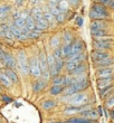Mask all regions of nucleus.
Listing matches in <instances>:
<instances>
[{"instance_id": "nucleus-31", "label": "nucleus", "mask_w": 114, "mask_h": 123, "mask_svg": "<svg viewBox=\"0 0 114 123\" xmlns=\"http://www.w3.org/2000/svg\"><path fill=\"white\" fill-rule=\"evenodd\" d=\"M44 17H45V19L47 20V23L48 24H53V23H55V16L53 15L50 11H45L44 12Z\"/></svg>"}, {"instance_id": "nucleus-14", "label": "nucleus", "mask_w": 114, "mask_h": 123, "mask_svg": "<svg viewBox=\"0 0 114 123\" xmlns=\"http://www.w3.org/2000/svg\"><path fill=\"white\" fill-rule=\"evenodd\" d=\"M79 113L83 117H87V119H91V120H97L98 117H100L97 110H94V109H88V110L82 111Z\"/></svg>"}, {"instance_id": "nucleus-13", "label": "nucleus", "mask_w": 114, "mask_h": 123, "mask_svg": "<svg viewBox=\"0 0 114 123\" xmlns=\"http://www.w3.org/2000/svg\"><path fill=\"white\" fill-rule=\"evenodd\" d=\"M94 63V66L96 68H103V67H110L114 64V58L112 57H108V58L101 59V61L97 62H93Z\"/></svg>"}, {"instance_id": "nucleus-36", "label": "nucleus", "mask_w": 114, "mask_h": 123, "mask_svg": "<svg viewBox=\"0 0 114 123\" xmlns=\"http://www.w3.org/2000/svg\"><path fill=\"white\" fill-rule=\"evenodd\" d=\"M53 55H54V58H55V61H57V59H62V58H63L62 47H58V48H55V50H54V53H53Z\"/></svg>"}, {"instance_id": "nucleus-25", "label": "nucleus", "mask_w": 114, "mask_h": 123, "mask_svg": "<svg viewBox=\"0 0 114 123\" xmlns=\"http://www.w3.org/2000/svg\"><path fill=\"white\" fill-rule=\"evenodd\" d=\"M63 91H64V86H63V85H53L52 87H50L49 93L52 94V95H58V94H60Z\"/></svg>"}, {"instance_id": "nucleus-50", "label": "nucleus", "mask_w": 114, "mask_h": 123, "mask_svg": "<svg viewBox=\"0 0 114 123\" xmlns=\"http://www.w3.org/2000/svg\"><path fill=\"white\" fill-rule=\"evenodd\" d=\"M110 117H111L112 120H114V109H112L111 112H110Z\"/></svg>"}, {"instance_id": "nucleus-27", "label": "nucleus", "mask_w": 114, "mask_h": 123, "mask_svg": "<svg viewBox=\"0 0 114 123\" xmlns=\"http://www.w3.org/2000/svg\"><path fill=\"white\" fill-rule=\"evenodd\" d=\"M62 52H63V56L68 58L69 54L72 52V43L71 44H64V46L62 47Z\"/></svg>"}, {"instance_id": "nucleus-44", "label": "nucleus", "mask_w": 114, "mask_h": 123, "mask_svg": "<svg viewBox=\"0 0 114 123\" xmlns=\"http://www.w3.org/2000/svg\"><path fill=\"white\" fill-rule=\"evenodd\" d=\"M75 23H76V25H77L78 27H82V25H83V18L82 17H76V19H75Z\"/></svg>"}, {"instance_id": "nucleus-24", "label": "nucleus", "mask_w": 114, "mask_h": 123, "mask_svg": "<svg viewBox=\"0 0 114 123\" xmlns=\"http://www.w3.org/2000/svg\"><path fill=\"white\" fill-rule=\"evenodd\" d=\"M49 45L54 49L58 48L59 46H60V38H59L58 36H52L50 39H49Z\"/></svg>"}, {"instance_id": "nucleus-12", "label": "nucleus", "mask_w": 114, "mask_h": 123, "mask_svg": "<svg viewBox=\"0 0 114 123\" xmlns=\"http://www.w3.org/2000/svg\"><path fill=\"white\" fill-rule=\"evenodd\" d=\"M114 74V69L110 66V67H103V68H98L96 72V76L98 78H103V77H110L113 76Z\"/></svg>"}, {"instance_id": "nucleus-51", "label": "nucleus", "mask_w": 114, "mask_h": 123, "mask_svg": "<svg viewBox=\"0 0 114 123\" xmlns=\"http://www.w3.org/2000/svg\"><path fill=\"white\" fill-rule=\"evenodd\" d=\"M3 54H5V52H3L2 49L0 48V61H1V59H2V56H3Z\"/></svg>"}, {"instance_id": "nucleus-39", "label": "nucleus", "mask_w": 114, "mask_h": 123, "mask_svg": "<svg viewBox=\"0 0 114 123\" xmlns=\"http://www.w3.org/2000/svg\"><path fill=\"white\" fill-rule=\"evenodd\" d=\"M63 82H64V77L62 76H56L53 78V85H63Z\"/></svg>"}, {"instance_id": "nucleus-9", "label": "nucleus", "mask_w": 114, "mask_h": 123, "mask_svg": "<svg viewBox=\"0 0 114 123\" xmlns=\"http://www.w3.org/2000/svg\"><path fill=\"white\" fill-rule=\"evenodd\" d=\"M108 57H111V55L108 54L106 50H100V49H94L93 52L91 53V58L93 62H97L101 61V59L108 58Z\"/></svg>"}, {"instance_id": "nucleus-6", "label": "nucleus", "mask_w": 114, "mask_h": 123, "mask_svg": "<svg viewBox=\"0 0 114 123\" xmlns=\"http://www.w3.org/2000/svg\"><path fill=\"white\" fill-rule=\"evenodd\" d=\"M28 64H29V73L30 74L33 75L34 77H40V76H42V71H40V67H39L37 57H31L30 61L28 62Z\"/></svg>"}, {"instance_id": "nucleus-40", "label": "nucleus", "mask_w": 114, "mask_h": 123, "mask_svg": "<svg viewBox=\"0 0 114 123\" xmlns=\"http://www.w3.org/2000/svg\"><path fill=\"white\" fill-rule=\"evenodd\" d=\"M49 9V11H50V12L53 13V15H54V16H57V15H58V13H60L62 12V11H60V9H59V7L58 6H55V7H52V8H48Z\"/></svg>"}, {"instance_id": "nucleus-53", "label": "nucleus", "mask_w": 114, "mask_h": 123, "mask_svg": "<svg viewBox=\"0 0 114 123\" xmlns=\"http://www.w3.org/2000/svg\"><path fill=\"white\" fill-rule=\"evenodd\" d=\"M48 123H64V122H62V121H50Z\"/></svg>"}, {"instance_id": "nucleus-45", "label": "nucleus", "mask_w": 114, "mask_h": 123, "mask_svg": "<svg viewBox=\"0 0 114 123\" xmlns=\"http://www.w3.org/2000/svg\"><path fill=\"white\" fill-rule=\"evenodd\" d=\"M55 6H58V2L56 0H49L48 1V8H52V7H55Z\"/></svg>"}, {"instance_id": "nucleus-2", "label": "nucleus", "mask_w": 114, "mask_h": 123, "mask_svg": "<svg viewBox=\"0 0 114 123\" xmlns=\"http://www.w3.org/2000/svg\"><path fill=\"white\" fill-rule=\"evenodd\" d=\"M31 16L34 17V19H35V24H36L37 27L42 28V30H45V29L48 28L49 24L47 23V20L45 19V17H44V12L42 11V9H40L39 7H35V8L31 10Z\"/></svg>"}, {"instance_id": "nucleus-17", "label": "nucleus", "mask_w": 114, "mask_h": 123, "mask_svg": "<svg viewBox=\"0 0 114 123\" xmlns=\"http://www.w3.org/2000/svg\"><path fill=\"white\" fill-rule=\"evenodd\" d=\"M86 69H87V67H86V65H85L84 62H83V63H81L79 65H77L74 69H72L69 73H71L72 76H79V75H84Z\"/></svg>"}, {"instance_id": "nucleus-4", "label": "nucleus", "mask_w": 114, "mask_h": 123, "mask_svg": "<svg viewBox=\"0 0 114 123\" xmlns=\"http://www.w3.org/2000/svg\"><path fill=\"white\" fill-rule=\"evenodd\" d=\"M17 64H18V68L19 72L24 76L29 74V64H28V59H27L26 53L24 50H20L17 55Z\"/></svg>"}, {"instance_id": "nucleus-43", "label": "nucleus", "mask_w": 114, "mask_h": 123, "mask_svg": "<svg viewBox=\"0 0 114 123\" xmlns=\"http://www.w3.org/2000/svg\"><path fill=\"white\" fill-rule=\"evenodd\" d=\"M38 36H39V34H37L36 31H29V34H28V38H31V39H36V38H38Z\"/></svg>"}, {"instance_id": "nucleus-46", "label": "nucleus", "mask_w": 114, "mask_h": 123, "mask_svg": "<svg viewBox=\"0 0 114 123\" xmlns=\"http://www.w3.org/2000/svg\"><path fill=\"white\" fill-rule=\"evenodd\" d=\"M2 101L5 103H10V102H12V98L10 96H7V95H3L2 96Z\"/></svg>"}, {"instance_id": "nucleus-37", "label": "nucleus", "mask_w": 114, "mask_h": 123, "mask_svg": "<svg viewBox=\"0 0 114 123\" xmlns=\"http://www.w3.org/2000/svg\"><path fill=\"white\" fill-rule=\"evenodd\" d=\"M46 59H47L48 68L55 64V58H54V55H53V54H48V55H46Z\"/></svg>"}, {"instance_id": "nucleus-18", "label": "nucleus", "mask_w": 114, "mask_h": 123, "mask_svg": "<svg viewBox=\"0 0 114 123\" xmlns=\"http://www.w3.org/2000/svg\"><path fill=\"white\" fill-rule=\"evenodd\" d=\"M38 64H39V67H40V71L42 72H45L48 69V65H47V59H46V54L45 53H40L38 56Z\"/></svg>"}, {"instance_id": "nucleus-29", "label": "nucleus", "mask_w": 114, "mask_h": 123, "mask_svg": "<svg viewBox=\"0 0 114 123\" xmlns=\"http://www.w3.org/2000/svg\"><path fill=\"white\" fill-rule=\"evenodd\" d=\"M10 7L9 6H0V19L6 18L7 15L9 13Z\"/></svg>"}, {"instance_id": "nucleus-48", "label": "nucleus", "mask_w": 114, "mask_h": 123, "mask_svg": "<svg viewBox=\"0 0 114 123\" xmlns=\"http://www.w3.org/2000/svg\"><path fill=\"white\" fill-rule=\"evenodd\" d=\"M111 0H98V2L102 3V5H104V6H108V3H110Z\"/></svg>"}, {"instance_id": "nucleus-52", "label": "nucleus", "mask_w": 114, "mask_h": 123, "mask_svg": "<svg viewBox=\"0 0 114 123\" xmlns=\"http://www.w3.org/2000/svg\"><path fill=\"white\" fill-rule=\"evenodd\" d=\"M16 3L18 6H20V5H23V0H16Z\"/></svg>"}, {"instance_id": "nucleus-41", "label": "nucleus", "mask_w": 114, "mask_h": 123, "mask_svg": "<svg viewBox=\"0 0 114 123\" xmlns=\"http://www.w3.org/2000/svg\"><path fill=\"white\" fill-rule=\"evenodd\" d=\"M19 31L21 32L23 35H25V36H26L27 38H28V34H29V31H30V30L28 29V28H27V26H26V25H25V26H23V27H20V28H19Z\"/></svg>"}, {"instance_id": "nucleus-21", "label": "nucleus", "mask_w": 114, "mask_h": 123, "mask_svg": "<svg viewBox=\"0 0 114 123\" xmlns=\"http://www.w3.org/2000/svg\"><path fill=\"white\" fill-rule=\"evenodd\" d=\"M92 34V37L93 39H97V38H101V37H105V36H108V32L106 29H101V30H93L91 31Z\"/></svg>"}, {"instance_id": "nucleus-5", "label": "nucleus", "mask_w": 114, "mask_h": 123, "mask_svg": "<svg viewBox=\"0 0 114 123\" xmlns=\"http://www.w3.org/2000/svg\"><path fill=\"white\" fill-rule=\"evenodd\" d=\"M85 58H86V55H85V53H83V52L79 53L78 55L74 56V57L68 58V61L66 62V69L68 72H71L72 69H74L77 65L83 63V62L85 61Z\"/></svg>"}, {"instance_id": "nucleus-16", "label": "nucleus", "mask_w": 114, "mask_h": 123, "mask_svg": "<svg viewBox=\"0 0 114 123\" xmlns=\"http://www.w3.org/2000/svg\"><path fill=\"white\" fill-rule=\"evenodd\" d=\"M113 81H114V77H113V76H110V77L98 78V81H97V87L100 88V90H102V88H104V87H108V86L112 85Z\"/></svg>"}, {"instance_id": "nucleus-30", "label": "nucleus", "mask_w": 114, "mask_h": 123, "mask_svg": "<svg viewBox=\"0 0 114 123\" xmlns=\"http://www.w3.org/2000/svg\"><path fill=\"white\" fill-rule=\"evenodd\" d=\"M64 61H63V58L62 59H57V61H55V64H54V67H55V69H56V72L57 73H60L62 72V69H63V67H64Z\"/></svg>"}, {"instance_id": "nucleus-33", "label": "nucleus", "mask_w": 114, "mask_h": 123, "mask_svg": "<svg viewBox=\"0 0 114 123\" xmlns=\"http://www.w3.org/2000/svg\"><path fill=\"white\" fill-rule=\"evenodd\" d=\"M58 7H59V9H60L62 12H67V10H68V1H66V0L59 1Z\"/></svg>"}, {"instance_id": "nucleus-8", "label": "nucleus", "mask_w": 114, "mask_h": 123, "mask_svg": "<svg viewBox=\"0 0 114 123\" xmlns=\"http://www.w3.org/2000/svg\"><path fill=\"white\" fill-rule=\"evenodd\" d=\"M83 50H84V43L82 42V40H75L74 43H72V52L69 54L68 58L78 55V54L82 53Z\"/></svg>"}, {"instance_id": "nucleus-34", "label": "nucleus", "mask_w": 114, "mask_h": 123, "mask_svg": "<svg viewBox=\"0 0 114 123\" xmlns=\"http://www.w3.org/2000/svg\"><path fill=\"white\" fill-rule=\"evenodd\" d=\"M63 40H64V44H71V43H73V35L69 31L64 32Z\"/></svg>"}, {"instance_id": "nucleus-56", "label": "nucleus", "mask_w": 114, "mask_h": 123, "mask_svg": "<svg viewBox=\"0 0 114 123\" xmlns=\"http://www.w3.org/2000/svg\"><path fill=\"white\" fill-rule=\"evenodd\" d=\"M0 92H1V86H0Z\"/></svg>"}, {"instance_id": "nucleus-38", "label": "nucleus", "mask_w": 114, "mask_h": 123, "mask_svg": "<svg viewBox=\"0 0 114 123\" xmlns=\"http://www.w3.org/2000/svg\"><path fill=\"white\" fill-rule=\"evenodd\" d=\"M65 19H66V12H60V13H58L57 16H56V21L57 23H64L65 21Z\"/></svg>"}, {"instance_id": "nucleus-49", "label": "nucleus", "mask_w": 114, "mask_h": 123, "mask_svg": "<svg viewBox=\"0 0 114 123\" xmlns=\"http://www.w3.org/2000/svg\"><path fill=\"white\" fill-rule=\"evenodd\" d=\"M108 6L110 7V8H111V9L114 11V0H111V1H110V3H108Z\"/></svg>"}, {"instance_id": "nucleus-32", "label": "nucleus", "mask_w": 114, "mask_h": 123, "mask_svg": "<svg viewBox=\"0 0 114 123\" xmlns=\"http://www.w3.org/2000/svg\"><path fill=\"white\" fill-rule=\"evenodd\" d=\"M55 105H56L55 101L47 100V101H45V102L42 103V109H45V110H50V109H53Z\"/></svg>"}, {"instance_id": "nucleus-28", "label": "nucleus", "mask_w": 114, "mask_h": 123, "mask_svg": "<svg viewBox=\"0 0 114 123\" xmlns=\"http://www.w3.org/2000/svg\"><path fill=\"white\" fill-rule=\"evenodd\" d=\"M74 83H75V77H73L72 75H67V76H65V77H64V82H63V84L65 85L66 87H67V86L73 85Z\"/></svg>"}, {"instance_id": "nucleus-22", "label": "nucleus", "mask_w": 114, "mask_h": 123, "mask_svg": "<svg viewBox=\"0 0 114 123\" xmlns=\"http://www.w3.org/2000/svg\"><path fill=\"white\" fill-rule=\"evenodd\" d=\"M45 86H46L45 81H44V80H40V81H37V82H35V83H34L33 90H34V92L38 93V92L42 91V90L45 88Z\"/></svg>"}, {"instance_id": "nucleus-55", "label": "nucleus", "mask_w": 114, "mask_h": 123, "mask_svg": "<svg viewBox=\"0 0 114 123\" xmlns=\"http://www.w3.org/2000/svg\"><path fill=\"white\" fill-rule=\"evenodd\" d=\"M56 1H57V2H59V1H62V0H56Z\"/></svg>"}, {"instance_id": "nucleus-15", "label": "nucleus", "mask_w": 114, "mask_h": 123, "mask_svg": "<svg viewBox=\"0 0 114 123\" xmlns=\"http://www.w3.org/2000/svg\"><path fill=\"white\" fill-rule=\"evenodd\" d=\"M9 29H10V31H11V34L13 35V38L15 39H18V40H25V39H27V37L19 31V28H18L15 24L9 25Z\"/></svg>"}, {"instance_id": "nucleus-42", "label": "nucleus", "mask_w": 114, "mask_h": 123, "mask_svg": "<svg viewBox=\"0 0 114 123\" xmlns=\"http://www.w3.org/2000/svg\"><path fill=\"white\" fill-rule=\"evenodd\" d=\"M106 106L108 107H113L114 106V96L108 97L106 100Z\"/></svg>"}, {"instance_id": "nucleus-19", "label": "nucleus", "mask_w": 114, "mask_h": 123, "mask_svg": "<svg viewBox=\"0 0 114 123\" xmlns=\"http://www.w3.org/2000/svg\"><path fill=\"white\" fill-rule=\"evenodd\" d=\"M3 73H5V74H6L7 76L10 78V81L12 82V83H18V82H19V78H18V76H17V73L13 71L12 68L7 67L6 69H5V72H3Z\"/></svg>"}, {"instance_id": "nucleus-1", "label": "nucleus", "mask_w": 114, "mask_h": 123, "mask_svg": "<svg viewBox=\"0 0 114 123\" xmlns=\"http://www.w3.org/2000/svg\"><path fill=\"white\" fill-rule=\"evenodd\" d=\"M88 16L92 20H100V19H108L110 17V12L106 9V7L104 5H102L100 2H95L93 3Z\"/></svg>"}, {"instance_id": "nucleus-10", "label": "nucleus", "mask_w": 114, "mask_h": 123, "mask_svg": "<svg viewBox=\"0 0 114 123\" xmlns=\"http://www.w3.org/2000/svg\"><path fill=\"white\" fill-rule=\"evenodd\" d=\"M108 27V24L105 19H100V20H92L90 28L91 31L93 30H101V29H106Z\"/></svg>"}, {"instance_id": "nucleus-54", "label": "nucleus", "mask_w": 114, "mask_h": 123, "mask_svg": "<svg viewBox=\"0 0 114 123\" xmlns=\"http://www.w3.org/2000/svg\"><path fill=\"white\" fill-rule=\"evenodd\" d=\"M15 105H16V106H21V103H16Z\"/></svg>"}, {"instance_id": "nucleus-11", "label": "nucleus", "mask_w": 114, "mask_h": 123, "mask_svg": "<svg viewBox=\"0 0 114 123\" xmlns=\"http://www.w3.org/2000/svg\"><path fill=\"white\" fill-rule=\"evenodd\" d=\"M1 62H2L3 64L6 65L7 67L9 68H15L16 67V59L13 58V56L11 55V54H8V53H5L2 56V59H1Z\"/></svg>"}, {"instance_id": "nucleus-20", "label": "nucleus", "mask_w": 114, "mask_h": 123, "mask_svg": "<svg viewBox=\"0 0 114 123\" xmlns=\"http://www.w3.org/2000/svg\"><path fill=\"white\" fill-rule=\"evenodd\" d=\"M67 123H96V120H91L87 117H73L67 120Z\"/></svg>"}, {"instance_id": "nucleus-35", "label": "nucleus", "mask_w": 114, "mask_h": 123, "mask_svg": "<svg viewBox=\"0 0 114 123\" xmlns=\"http://www.w3.org/2000/svg\"><path fill=\"white\" fill-rule=\"evenodd\" d=\"M13 24H15L18 28H20V27H23L26 25V20L24 19V18H21V17H18V18H15V19H13Z\"/></svg>"}, {"instance_id": "nucleus-7", "label": "nucleus", "mask_w": 114, "mask_h": 123, "mask_svg": "<svg viewBox=\"0 0 114 123\" xmlns=\"http://www.w3.org/2000/svg\"><path fill=\"white\" fill-rule=\"evenodd\" d=\"M86 98H87V95L84 93H76L74 95H71L68 100V103L72 104V105H82V104L86 103Z\"/></svg>"}, {"instance_id": "nucleus-3", "label": "nucleus", "mask_w": 114, "mask_h": 123, "mask_svg": "<svg viewBox=\"0 0 114 123\" xmlns=\"http://www.w3.org/2000/svg\"><path fill=\"white\" fill-rule=\"evenodd\" d=\"M113 46V38L110 36H105L101 38L94 39L93 40V47L94 49H100V50H108L111 49Z\"/></svg>"}, {"instance_id": "nucleus-23", "label": "nucleus", "mask_w": 114, "mask_h": 123, "mask_svg": "<svg viewBox=\"0 0 114 123\" xmlns=\"http://www.w3.org/2000/svg\"><path fill=\"white\" fill-rule=\"evenodd\" d=\"M0 83H1L3 86H6V87H10L11 84H12V82L10 81V78L8 77L5 73H0Z\"/></svg>"}, {"instance_id": "nucleus-26", "label": "nucleus", "mask_w": 114, "mask_h": 123, "mask_svg": "<svg viewBox=\"0 0 114 123\" xmlns=\"http://www.w3.org/2000/svg\"><path fill=\"white\" fill-rule=\"evenodd\" d=\"M26 26L27 28L31 31V30H34V28L36 27V24H35V19H34V17L31 16V15H29V16L26 18Z\"/></svg>"}, {"instance_id": "nucleus-47", "label": "nucleus", "mask_w": 114, "mask_h": 123, "mask_svg": "<svg viewBox=\"0 0 114 123\" xmlns=\"http://www.w3.org/2000/svg\"><path fill=\"white\" fill-rule=\"evenodd\" d=\"M68 3H71L73 6H77L79 3V0H68Z\"/></svg>"}]
</instances>
